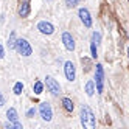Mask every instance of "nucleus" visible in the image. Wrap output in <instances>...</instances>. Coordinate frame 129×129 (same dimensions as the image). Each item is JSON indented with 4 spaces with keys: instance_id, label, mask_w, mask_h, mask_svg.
<instances>
[{
    "instance_id": "nucleus-6",
    "label": "nucleus",
    "mask_w": 129,
    "mask_h": 129,
    "mask_svg": "<svg viewBox=\"0 0 129 129\" xmlns=\"http://www.w3.org/2000/svg\"><path fill=\"white\" fill-rule=\"evenodd\" d=\"M39 112H41V117L45 120V121H50L53 118V112H51V106L48 103H41L39 106Z\"/></svg>"
},
{
    "instance_id": "nucleus-9",
    "label": "nucleus",
    "mask_w": 129,
    "mask_h": 129,
    "mask_svg": "<svg viewBox=\"0 0 129 129\" xmlns=\"http://www.w3.org/2000/svg\"><path fill=\"white\" fill-rule=\"evenodd\" d=\"M62 42H64V45H66V48L67 50H70V51H73L75 50V39L72 38V34L70 33H64L62 34Z\"/></svg>"
},
{
    "instance_id": "nucleus-15",
    "label": "nucleus",
    "mask_w": 129,
    "mask_h": 129,
    "mask_svg": "<svg viewBox=\"0 0 129 129\" xmlns=\"http://www.w3.org/2000/svg\"><path fill=\"white\" fill-rule=\"evenodd\" d=\"M42 90H44L42 82H41V81H36V82H34V93H36V95H41Z\"/></svg>"
},
{
    "instance_id": "nucleus-10",
    "label": "nucleus",
    "mask_w": 129,
    "mask_h": 129,
    "mask_svg": "<svg viewBox=\"0 0 129 129\" xmlns=\"http://www.w3.org/2000/svg\"><path fill=\"white\" fill-rule=\"evenodd\" d=\"M19 16L20 17H26L30 14V5H28V2H22L20 5H19Z\"/></svg>"
},
{
    "instance_id": "nucleus-5",
    "label": "nucleus",
    "mask_w": 129,
    "mask_h": 129,
    "mask_svg": "<svg viewBox=\"0 0 129 129\" xmlns=\"http://www.w3.org/2000/svg\"><path fill=\"white\" fill-rule=\"evenodd\" d=\"M64 72H66V76L69 81H75L76 78V69H75V64L72 61H67L64 64Z\"/></svg>"
},
{
    "instance_id": "nucleus-12",
    "label": "nucleus",
    "mask_w": 129,
    "mask_h": 129,
    "mask_svg": "<svg viewBox=\"0 0 129 129\" xmlns=\"http://www.w3.org/2000/svg\"><path fill=\"white\" fill-rule=\"evenodd\" d=\"M86 93L89 96H92V95L95 93V82L93 81H89L87 84H86Z\"/></svg>"
},
{
    "instance_id": "nucleus-11",
    "label": "nucleus",
    "mask_w": 129,
    "mask_h": 129,
    "mask_svg": "<svg viewBox=\"0 0 129 129\" xmlns=\"http://www.w3.org/2000/svg\"><path fill=\"white\" fill-rule=\"evenodd\" d=\"M6 118L10 120V121H17V120H19V117H17V110L14 107H10L6 110Z\"/></svg>"
},
{
    "instance_id": "nucleus-8",
    "label": "nucleus",
    "mask_w": 129,
    "mask_h": 129,
    "mask_svg": "<svg viewBox=\"0 0 129 129\" xmlns=\"http://www.w3.org/2000/svg\"><path fill=\"white\" fill-rule=\"evenodd\" d=\"M78 14H79V17H81V22L84 23L87 28H90V26H92V17H90V13L86 10V8H81V10L78 11Z\"/></svg>"
},
{
    "instance_id": "nucleus-21",
    "label": "nucleus",
    "mask_w": 129,
    "mask_h": 129,
    "mask_svg": "<svg viewBox=\"0 0 129 129\" xmlns=\"http://www.w3.org/2000/svg\"><path fill=\"white\" fill-rule=\"evenodd\" d=\"M0 106H5V98H3L2 93H0Z\"/></svg>"
},
{
    "instance_id": "nucleus-13",
    "label": "nucleus",
    "mask_w": 129,
    "mask_h": 129,
    "mask_svg": "<svg viewBox=\"0 0 129 129\" xmlns=\"http://www.w3.org/2000/svg\"><path fill=\"white\" fill-rule=\"evenodd\" d=\"M62 104H64V109H66L67 112H72L73 107H75V106H73V103H72V100H69V98H64L62 100Z\"/></svg>"
},
{
    "instance_id": "nucleus-14",
    "label": "nucleus",
    "mask_w": 129,
    "mask_h": 129,
    "mask_svg": "<svg viewBox=\"0 0 129 129\" xmlns=\"http://www.w3.org/2000/svg\"><path fill=\"white\" fill-rule=\"evenodd\" d=\"M8 48H10V50L16 48V33L10 34V39H8Z\"/></svg>"
},
{
    "instance_id": "nucleus-16",
    "label": "nucleus",
    "mask_w": 129,
    "mask_h": 129,
    "mask_svg": "<svg viewBox=\"0 0 129 129\" xmlns=\"http://www.w3.org/2000/svg\"><path fill=\"white\" fill-rule=\"evenodd\" d=\"M22 90H23V84H22V82H16V84H14V93L20 95Z\"/></svg>"
},
{
    "instance_id": "nucleus-2",
    "label": "nucleus",
    "mask_w": 129,
    "mask_h": 129,
    "mask_svg": "<svg viewBox=\"0 0 129 129\" xmlns=\"http://www.w3.org/2000/svg\"><path fill=\"white\" fill-rule=\"evenodd\" d=\"M95 82H96V90L98 93H103V84H104V70L101 64H96L95 70Z\"/></svg>"
},
{
    "instance_id": "nucleus-3",
    "label": "nucleus",
    "mask_w": 129,
    "mask_h": 129,
    "mask_svg": "<svg viewBox=\"0 0 129 129\" xmlns=\"http://www.w3.org/2000/svg\"><path fill=\"white\" fill-rule=\"evenodd\" d=\"M16 50L19 51V54H22V56H30L31 51H33L30 44L25 39H16Z\"/></svg>"
},
{
    "instance_id": "nucleus-23",
    "label": "nucleus",
    "mask_w": 129,
    "mask_h": 129,
    "mask_svg": "<svg viewBox=\"0 0 129 129\" xmlns=\"http://www.w3.org/2000/svg\"><path fill=\"white\" fill-rule=\"evenodd\" d=\"M127 54H129V48H127Z\"/></svg>"
},
{
    "instance_id": "nucleus-4",
    "label": "nucleus",
    "mask_w": 129,
    "mask_h": 129,
    "mask_svg": "<svg viewBox=\"0 0 129 129\" xmlns=\"http://www.w3.org/2000/svg\"><path fill=\"white\" fill-rule=\"evenodd\" d=\"M45 82H47V89L51 92V95H59V92H61V87H59V82L54 79V78H51V76H47L45 78Z\"/></svg>"
},
{
    "instance_id": "nucleus-19",
    "label": "nucleus",
    "mask_w": 129,
    "mask_h": 129,
    "mask_svg": "<svg viewBox=\"0 0 129 129\" xmlns=\"http://www.w3.org/2000/svg\"><path fill=\"white\" fill-rule=\"evenodd\" d=\"M66 2H67V5H69V6H72V8H73V6H76V5H78L79 0H66Z\"/></svg>"
},
{
    "instance_id": "nucleus-18",
    "label": "nucleus",
    "mask_w": 129,
    "mask_h": 129,
    "mask_svg": "<svg viewBox=\"0 0 129 129\" xmlns=\"http://www.w3.org/2000/svg\"><path fill=\"white\" fill-rule=\"evenodd\" d=\"M100 39H101V34L100 33H93V34H92V42H95V44H98L100 42Z\"/></svg>"
},
{
    "instance_id": "nucleus-7",
    "label": "nucleus",
    "mask_w": 129,
    "mask_h": 129,
    "mask_svg": "<svg viewBox=\"0 0 129 129\" xmlns=\"http://www.w3.org/2000/svg\"><path fill=\"white\" fill-rule=\"evenodd\" d=\"M38 30H39L42 34H53V33H54V26H53L50 22L42 20V22L38 23Z\"/></svg>"
},
{
    "instance_id": "nucleus-22",
    "label": "nucleus",
    "mask_w": 129,
    "mask_h": 129,
    "mask_svg": "<svg viewBox=\"0 0 129 129\" xmlns=\"http://www.w3.org/2000/svg\"><path fill=\"white\" fill-rule=\"evenodd\" d=\"M5 56V51H3V47H2V45H0V59H2Z\"/></svg>"
},
{
    "instance_id": "nucleus-20",
    "label": "nucleus",
    "mask_w": 129,
    "mask_h": 129,
    "mask_svg": "<svg viewBox=\"0 0 129 129\" xmlns=\"http://www.w3.org/2000/svg\"><path fill=\"white\" fill-rule=\"evenodd\" d=\"M34 114H36V109H34V107H31V109L28 110V112H26V117H28V118H31Z\"/></svg>"
},
{
    "instance_id": "nucleus-1",
    "label": "nucleus",
    "mask_w": 129,
    "mask_h": 129,
    "mask_svg": "<svg viewBox=\"0 0 129 129\" xmlns=\"http://www.w3.org/2000/svg\"><path fill=\"white\" fill-rule=\"evenodd\" d=\"M81 124L87 127V129H93L95 127V115L92 112V109L89 106H82L81 107Z\"/></svg>"
},
{
    "instance_id": "nucleus-17",
    "label": "nucleus",
    "mask_w": 129,
    "mask_h": 129,
    "mask_svg": "<svg viewBox=\"0 0 129 129\" xmlns=\"http://www.w3.org/2000/svg\"><path fill=\"white\" fill-rule=\"evenodd\" d=\"M90 51H92V58L96 59L98 54H96V44H95V42H92V45H90Z\"/></svg>"
}]
</instances>
